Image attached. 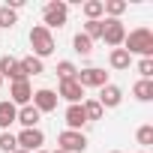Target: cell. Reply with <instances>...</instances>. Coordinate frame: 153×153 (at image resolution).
<instances>
[{
	"instance_id": "cell-1",
	"label": "cell",
	"mask_w": 153,
	"mask_h": 153,
	"mask_svg": "<svg viewBox=\"0 0 153 153\" xmlns=\"http://www.w3.org/2000/svg\"><path fill=\"white\" fill-rule=\"evenodd\" d=\"M120 48H126L129 57H135V54H138V57H153V30H150V27H135V30H129Z\"/></svg>"
},
{
	"instance_id": "cell-2",
	"label": "cell",
	"mask_w": 153,
	"mask_h": 153,
	"mask_svg": "<svg viewBox=\"0 0 153 153\" xmlns=\"http://www.w3.org/2000/svg\"><path fill=\"white\" fill-rule=\"evenodd\" d=\"M30 48H33V57L45 60V57H51V54H54L57 42H54L51 30H45L42 24H36V27H30Z\"/></svg>"
},
{
	"instance_id": "cell-3",
	"label": "cell",
	"mask_w": 153,
	"mask_h": 153,
	"mask_svg": "<svg viewBox=\"0 0 153 153\" xmlns=\"http://www.w3.org/2000/svg\"><path fill=\"white\" fill-rule=\"evenodd\" d=\"M69 21V6L63 3V0H48V3L42 6V27L45 30H60L63 24Z\"/></svg>"
},
{
	"instance_id": "cell-4",
	"label": "cell",
	"mask_w": 153,
	"mask_h": 153,
	"mask_svg": "<svg viewBox=\"0 0 153 153\" xmlns=\"http://www.w3.org/2000/svg\"><path fill=\"white\" fill-rule=\"evenodd\" d=\"M57 147L66 153H84L87 150V135L84 132H75V129H63L57 135Z\"/></svg>"
},
{
	"instance_id": "cell-5",
	"label": "cell",
	"mask_w": 153,
	"mask_h": 153,
	"mask_svg": "<svg viewBox=\"0 0 153 153\" xmlns=\"http://www.w3.org/2000/svg\"><path fill=\"white\" fill-rule=\"evenodd\" d=\"M75 81H78L84 90L87 87H105L108 84V72L105 69H99V66H87V69H78V75H75Z\"/></svg>"
},
{
	"instance_id": "cell-6",
	"label": "cell",
	"mask_w": 153,
	"mask_h": 153,
	"mask_svg": "<svg viewBox=\"0 0 153 153\" xmlns=\"http://www.w3.org/2000/svg\"><path fill=\"white\" fill-rule=\"evenodd\" d=\"M102 39H105V45L120 48L123 39H126V27H123V21H120V18H105V21H102Z\"/></svg>"
},
{
	"instance_id": "cell-7",
	"label": "cell",
	"mask_w": 153,
	"mask_h": 153,
	"mask_svg": "<svg viewBox=\"0 0 153 153\" xmlns=\"http://www.w3.org/2000/svg\"><path fill=\"white\" fill-rule=\"evenodd\" d=\"M57 93L51 90V87H39V90H33V99H30V105L39 111V114H51V111H57Z\"/></svg>"
},
{
	"instance_id": "cell-8",
	"label": "cell",
	"mask_w": 153,
	"mask_h": 153,
	"mask_svg": "<svg viewBox=\"0 0 153 153\" xmlns=\"http://www.w3.org/2000/svg\"><path fill=\"white\" fill-rule=\"evenodd\" d=\"M15 141H18V150L36 153V150H42V144H45V132H42V129H21V132L15 135Z\"/></svg>"
},
{
	"instance_id": "cell-9",
	"label": "cell",
	"mask_w": 153,
	"mask_h": 153,
	"mask_svg": "<svg viewBox=\"0 0 153 153\" xmlns=\"http://www.w3.org/2000/svg\"><path fill=\"white\" fill-rule=\"evenodd\" d=\"M30 99H33V84H30V78H24V81H12V84H9V102H12L15 108L30 105Z\"/></svg>"
},
{
	"instance_id": "cell-10",
	"label": "cell",
	"mask_w": 153,
	"mask_h": 153,
	"mask_svg": "<svg viewBox=\"0 0 153 153\" xmlns=\"http://www.w3.org/2000/svg\"><path fill=\"white\" fill-rule=\"evenodd\" d=\"M54 93H57V99H66L69 105H81V102H84V87L75 81V78H72V81H60V87H57Z\"/></svg>"
},
{
	"instance_id": "cell-11",
	"label": "cell",
	"mask_w": 153,
	"mask_h": 153,
	"mask_svg": "<svg viewBox=\"0 0 153 153\" xmlns=\"http://www.w3.org/2000/svg\"><path fill=\"white\" fill-rule=\"evenodd\" d=\"M0 78H9V84H12V81H24L27 75H24V69H21V63L15 57L3 54L0 57Z\"/></svg>"
},
{
	"instance_id": "cell-12",
	"label": "cell",
	"mask_w": 153,
	"mask_h": 153,
	"mask_svg": "<svg viewBox=\"0 0 153 153\" xmlns=\"http://www.w3.org/2000/svg\"><path fill=\"white\" fill-rule=\"evenodd\" d=\"M96 102L102 105V108H117L120 102H123V90L117 87V84H105V87H99V96H96Z\"/></svg>"
},
{
	"instance_id": "cell-13",
	"label": "cell",
	"mask_w": 153,
	"mask_h": 153,
	"mask_svg": "<svg viewBox=\"0 0 153 153\" xmlns=\"http://www.w3.org/2000/svg\"><path fill=\"white\" fill-rule=\"evenodd\" d=\"M63 120H66V129H75V132H81L87 126V117H84V108L81 105H69L66 114H63Z\"/></svg>"
},
{
	"instance_id": "cell-14",
	"label": "cell",
	"mask_w": 153,
	"mask_h": 153,
	"mask_svg": "<svg viewBox=\"0 0 153 153\" xmlns=\"http://www.w3.org/2000/svg\"><path fill=\"white\" fill-rule=\"evenodd\" d=\"M39 120H42V114H39L33 105H21V108H18L15 123H21L24 129H39Z\"/></svg>"
},
{
	"instance_id": "cell-15",
	"label": "cell",
	"mask_w": 153,
	"mask_h": 153,
	"mask_svg": "<svg viewBox=\"0 0 153 153\" xmlns=\"http://www.w3.org/2000/svg\"><path fill=\"white\" fill-rule=\"evenodd\" d=\"M15 117H18V108L9 99H3V102H0V132H9V126L15 123Z\"/></svg>"
},
{
	"instance_id": "cell-16",
	"label": "cell",
	"mask_w": 153,
	"mask_h": 153,
	"mask_svg": "<svg viewBox=\"0 0 153 153\" xmlns=\"http://www.w3.org/2000/svg\"><path fill=\"white\" fill-rule=\"evenodd\" d=\"M108 63H111V69H117V72H126V69L132 66V57L126 54V48H111V54H108Z\"/></svg>"
},
{
	"instance_id": "cell-17",
	"label": "cell",
	"mask_w": 153,
	"mask_h": 153,
	"mask_svg": "<svg viewBox=\"0 0 153 153\" xmlns=\"http://www.w3.org/2000/svg\"><path fill=\"white\" fill-rule=\"evenodd\" d=\"M132 96H135L138 102H153V81L138 78V81L132 84Z\"/></svg>"
},
{
	"instance_id": "cell-18",
	"label": "cell",
	"mask_w": 153,
	"mask_h": 153,
	"mask_svg": "<svg viewBox=\"0 0 153 153\" xmlns=\"http://www.w3.org/2000/svg\"><path fill=\"white\" fill-rule=\"evenodd\" d=\"M18 63H21V69H24V75H27V78H30V75H42V72H45V63H42L39 57H33V54L21 57Z\"/></svg>"
},
{
	"instance_id": "cell-19",
	"label": "cell",
	"mask_w": 153,
	"mask_h": 153,
	"mask_svg": "<svg viewBox=\"0 0 153 153\" xmlns=\"http://www.w3.org/2000/svg\"><path fill=\"white\" fill-rule=\"evenodd\" d=\"M81 108H84L87 123H93V120H102V117H105V108H102L96 99H84V102H81Z\"/></svg>"
},
{
	"instance_id": "cell-20",
	"label": "cell",
	"mask_w": 153,
	"mask_h": 153,
	"mask_svg": "<svg viewBox=\"0 0 153 153\" xmlns=\"http://www.w3.org/2000/svg\"><path fill=\"white\" fill-rule=\"evenodd\" d=\"M81 12L87 21H99L105 12H102V0H87V3H81Z\"/></svg>"
},
{
	"instance_id": "cell-21",
	"label": "cell",
	"mask_w": 153,
	"mask_h": 153,
	"mask_svg": "<svg viewBox=\"0 0 153 153\" xmlns=\"http://www.w3.org/2000/svg\"><path fill=\"white\" fill-rule=\"evenodd\" d=\"M102 12L108 18H120L126 12V0H102Z\"/></svg>"
},
{
	"instance_id": "cell-22",
	"label": "cell",
	"mask_w": 153,
	"mask_h": 153,
	"mask_svg": "<svg viewBox=\"0 0 153 153\" xmlns=\"http://www.w3.org/2000/svg\"><path fill=\"white\" fill-rule=\"evenodd\" d=\"M72 48L78 51L81 57H90V54H93V42H90L84 33H75V36H72Z\"/></svg>"
},
{
	"instance_id": "cell-23",
	"label": "cell",
	"mask_w": 153,
	"mask_h": 153,
	"mask_svg": "<svg viewBox=\"0 0 153 153\" xmlns=\"http://www.w3.org/2000/svg\"><path fill=\"white\" fill-rule=\"evenodd\" d=\"M54 72H57V78H60V81H72L75 75H78V69H75V63H72V60H60Z\"/></svg>"
},
{
	"instance_id": "cell-24",
	"label": "cell",
	"mask_w": 153,
	"mask_h": 153,
	"mask_svg": "<svg viewBox=\"0 0 153 153\" xmlns=\"http://www.w3.org/2000/svg\"><path fill=\"white\" fill-rule=\"evenodd\" d=\"M18 24V12H12L9 6H0V30H12Z\"/></svg>"
},
{
	"instance_id": "cell-25",
	"label": "cell",
	"mask_w": 153,
	"mask_h": 153,
	"mask_svg": "<svg viewBox=\"0 0 153 153\" xmlns=\"http://www.w3.org/2000/svg\"><path fill=\"white\" fill-rule=\"evenodd\" d=\"M90 42H96V39H102V18L99 21H84V30H81Z\"/></svg>"
},
{
	"instance_id": "cell-26",
	"label": "cell",
	"mask_w": 153,
	"mask_h": 153,
	"mask_svg": "<svg viewBox=\"0 0 153 153\" xmlns=\"http://www.w3.org/2000/svg\"><path fill=\"white\" fill-rule=\"evenodd\" d=\"M0 150L3 153H15L18 150V141H15L12 132H0Z\"/></svg>"
},
{
	"instance_id": "cell-27",
	"label": "cell",
	"mask_w": 153,
	"mask_h": 153,
	"mask_svg": "<svg viewBox=\"0 0 153 153\" xmlns=\"http://www.w3.org/2000/svg\"><path fill=\"white\" fill-rule=\"evenodd\" d=\"M138 75L144 81H153V57H141L138 60Z\"/></svg>"
},
{
	"instance_id": "cell-28",
	"label": "cell",
	"mask_w": 153,
	"mask_h": 153,
	"mask_svg": "<svg viewBox=\"0 0 153 153\" xmlns=\"http://www.w3.org/2000/svg\"><path fill=\"white\" fill-rule=\"evenodd\" d=\"M135 138H138V144H141V147H150V144H153V126H150V123H144V126L135 132Z\"/></svg>"
},
{
	"instance_id": "cell-29",
	"label": "cell",
	"mask_w": 153,
	"mask_h": 153,
	"mask_svg": "<svg viewBox=\"0 0 153 153\" xmlns=\"http://www.w3.org/2000/svg\"><path fill=\"white\" fill-rule=\"evenodd\" d=\"M51 153H66V150H60V147H57V150H51Z\"/></svg>"
},
{
	"instance_id": "cell-30",
	"label": "cell",
	"mask_w": 153,
	"mask_h": 153,
	"mask_svg": "<svg viewBox=\"0 0 153 153\" xmlns=\"http://www.w3.org/2000/svg\"><path fill=\"white\" fill-rule=\"evenodd\" d=\"M36 153H48V150H36Z\"/></svg>"
},
{
	"instance_id": "cell-31",
	"label": "cell",
	"mask_w": 153,
	"mask_h": 153,
	"mask_svg": "<svg viewBox=\"0 0 153 153\" xmlns=\"http://www.w3.org/2000/svg\"><path fill=\"white\" fill-rule=\"evenodd\" d=\"M0 87H3V78H0Z\"/></svg>"
},
{
	"instance_id": "cell-32",
	"label": "cell",
	"mask_w": 153,
	"mask_h": 153,
	"mask_svg": "<svg viewBox=\"0 0 153 153\" xmlns=\"http://www.w3.org/2000/svg\"><path fill=\"white\" fill-rule=\"evenodd\" d=\"M15 153H24V150H15Z\"/></svg>"
},
{
	"instance_id": "cell-33",
	"label": "cell",
	"mask_w": 153,
	"mask_h": 153,
	"mask_svg": "<svg viewBox=\"0 0 153 153\" xmlns=\"http://www.w3.org/2000/svg\"><path fill=\"white\" fill-rule=\"evenodd\" d=\"M111 153H120V150H111Z\"/></svg>"
},
{
	"instance_id": "cell-34",
	"label": "cell",
	"mask_w": 153,
	"mask_h": 153,
	"mask_svg": "<svg viewBox=\"0 0 153 153\" xmlns=\"http://www.w3.org/2000/svg\"><path fill=\"white\" fill-rule=\"evenodd\" d=\"M141 153H147V150H141Z\"/></svg>"
}]
</instances>
